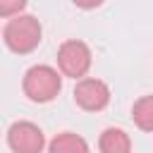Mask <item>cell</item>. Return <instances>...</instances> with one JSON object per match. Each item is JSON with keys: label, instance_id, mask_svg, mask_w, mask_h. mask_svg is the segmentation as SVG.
<instances>
[{"label": "cell", "instance_id": "cell-1", "mask_svg": "<svg viewBox=\"0 0 153 153\" xmlns=\"http://www.w3.org/2000/svg\"><path fill=\"white\" fill-rule=\"evenodd\" d=\"M43 36L41 22L33 14H17L12 19H7L5 29H2V41L5 45L17 53V55H29L38 48Z\"/></svg>", "mask_w": 153, "mask_h": 153}, {"label": "cell", "instance_id": "cell-2", "mask_svg": "<svg viewBox=\"0 0 153 153\" xmlns=\"http://www.w3.org/2000/svg\"><path fill=\"white\" fill-rule=\"evenodd\" d=\"M22 91L33 103H50L62 91V72L50 65H33L22 79Z\"/></svg>", "mask_w": 153, "mask_h": 153}, {"label": "cell", "instance_id": "cell-3", "mask_svg": "<svg viewBox=\"0 0 153 153\" xmlns=\"http://www.w3.org/2000/svg\"><path fill=\"white\" fill-rule=\"evenodd\" d=\"M91 62H93L91 48L79 38H69L57 48V69L62 72V76H69L76 81L84 79L91 69Z\"/></svg>", "mask_w": 153, "mask_h": 153}, {"label": "cell", "instance_id": "cell-4", "mask_svg": "<svg viewBox=\"0 0 153 153\" xmlns=\"http://www.w3.org/2000/svg\"><path fill=\"white\" fill-rule=\"evenodd\" d=\"M74 103L86 112H100L110 103V86L96 76H84L74 86Z\"/></svg>", "mask_w": 153, "mask_h": 153}, {"label": "cell", "instance_id": "cell-5", "mask_svg": "<svg viewBox=\"0 0 153 153\" xmlns=\"http://www.w3.org/2000/svg\"><path fill=\"white\" fill-rule=\"evenodd\" d=\"M7 146L14 153H41L43 146H45V136H43L38 124H33L29 120H22V122L10 124Z\"/></svg>", "mask_w": 153, "mask_h": 153}, {"label": "cell", "instance_id": "cell-6", "mask_svg": "<svg viewBox=\"0 0 153 153\" xmlns=\"http://www.w3.org/2000/svg\"><path fill=\"white\" fill-rule=\"evenodd\" d=\"M98 151L100 153H131V139L120 127H108L98 136Z\"/></svg>", "mask_w": 153, "mask_h": 153}, {"label": "cell", "instance_id": "cell-7", "mask_svg": "<svg viewBox=\"0 0 153 153\" xmlns=\"http://www.w3.org/2000/svg\"><path fill=\"white\" fill-rule=\"evenodd\" d=\"M48 153H91L84 136L74 131H62L48 143Z\"/></svg>", "mask_w": 153, "mask_h": 153}, {"label": "cell", "instance_id": "cell-8", "mask_svg": "<svg viewBox=\"0 0 153 153\" xmlns=\"http://www.w3.org/2000/svg\"><path fill=\"white\" fill-rule=\"evenodd\" d=\"M131 120L141 131L153 134V96H141L131 105Z\"/></svg>", "mask_w": 153, "mask_h": 153}, {"label": "cell", "instance_id": "cell-9", "mask_svg": "<svg viewBox=\"0 0 153 153\" xmlns=\"http://www.w3.org/2000/svg\"><path fill=\"white\" fill-rule=\"evenodd\" d=\"M26 2L29 0H0V17L12 19V17L22 14L24 7H26Z\"/></svg>", "mask_w": 153, "mask_h": 153}, {"label": "cell", "instance_id": "cell-10", "mask_svg": "<svg viewBox=\"0 0 153 153\" xmlns=\"http://www.w3.org/2000/svg\"><path fill=\"white\" fill-rule=\"evenodd\" d=\"M76 7H81V10H96V7H100L105 0H72Z\"/></svg>", "mask_w": 153, "mask_h": 153}]
</instances>
